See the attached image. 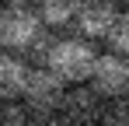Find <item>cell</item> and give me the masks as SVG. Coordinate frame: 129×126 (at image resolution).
<instances>
[{"instance_id": "6da1fadb", "label": "cell", "mask_w": 129, "mask_h": 126, "mask_svg": "<svg viewBox=\"0 0 129 126\" xmlns=\"http://www.w3.org/2000/svg\"><path fill=\"white\" fill-rule=\"evenodd\" d=\"M94 60H98L94 42L84 39V35H73V39H52L42 63L66 84H87L91 70H94Z\"/></svg>"}, {"instance_id": "7a4b0ae2", "label": "cell", "mask_w": 129, "mask_h": 126, "mask_svg": "<svg viewBox=\"0 0 129 126\" xmlns=\"http://www.w3.org/2000/svg\"><path fill=\"white\" fill-rule=\"evenodd\" d=\"M45 35V25L35 7H4L0 18V49L7 53H31L35 42Z\"/></svg>"}, {"instance_id": "3957f363", "label": "cell", "mask_w": 129, "mask_h": 126, "mask_svg": "<svg viewBox=\"0 0 129 126\" xmlns=\"http://www.w3.org/2000/svg\"><path fill=\"white\" fill-rule=\"evenodd\" d=\"M66 88H70V84L59 81L49 67H31L28 84H24V95H21V105L31 112V116H42V112H59V102H63Z\"/></svg>"}, {"instance_id": "277c9868", "label": "cell", "mask_w": 129, "mask_h": 126, "mask_svg": "<svg viewBox=\"0 0 129 126\" xmlns=\"http://www.w3.org/2000/svg\"><path fill=\"white\" fill-rule=\"evenodd\" d=\"M87 84H91L105 102H112V98H126V95H129V56H119V53H98Z\"/></svg>"}, {"instance_id": "5b68a950", "label": "cell", "mask_w": 129, "mask_h": 126, "mask_svg": "<svg viewBox=\"0 0 129 126\" xmlns=\"http://www.w3.org/2000/svg\"><path fill=\"white\" fill-rule=\"evenodd\" d=\"M101 105H105V98L91 84H70L66 95H63V102H59V116L70 126H98Z\"/></svg>"}, {"instance_id": "8992f818", "label": "cell", "mask_w": 129, "mask_h": 126, "mask_svg": "<svg viewBox=\"0 0 129 126\" xmlns=\"http://www.w3.org/2000/svg\"><path fill=\"white\" fill-rule=\"evenodd\" d=\"M119 14H122V7H119L115 0H84L80 11H77V21H73V25L80 28L84 39L98 42V39H108V35H112Z\"/></svg>"}, {"instance_id": "52a82bcc", "label": "cell", "mask_w": 129, "mask_h": 126, "mask_svg": "<svg viewBox=\"0 0 129 126\" xmlns=\"http://www.w3.org/2000/svg\"><path fill=\"white\" fill-rule=\"evenodd\" d=\"M28 74H31L28 60H21L18 53L0 49V102H21Z\"/></svg>"}, {"instance_id": "ba28073f", "label": "cell", "mask_w": 129, "mask_h": 126, "mask_svg": "<svg viewBox=\"0 0 129 126\" xmlns=\"http://www.w3.org/2000/svg\"><path fill=\"white\" fill-rule=\"evenodd\" d=\"M80 4L84 0H35V11H39L45 28H63L70 21H77Z\"/></svg>"}, {"instance_id": "9c48e42d", "label": "cell", "mask_w": 129, "mask_h": 126, "mask_svg": "<svg viewBox=\"0 0 129 126\" xmlns=\"http://www.w3.org/2000/svg\"><path fill=\"white\" fill-rule=\"evenodd\" d=\"M98 126H129V95L126 98H112L101 105Z\"/></svg>"}, {"instance_id": "30bf717a", "label": "cell", "mask_w": 129, "mask_h": 126, "mask_svg": "<svg viewBox=\"0 0 129 126\" xmlns=\"http://www.w3.org/2000/svg\"><path fill=\"white\" fill-rule=\"evenodd\" d=\"M108 46H112V53H119V56H129V11L119 14L115 21V28H112V35H108Z\"/></svg>"}, {"instance_id": "8fae6325", "label": "cell", "mask_w": 129, "mask_h": 126, "mask_svg": "<svg viewBox=\"0 0 129 126\" xmlns=\"http://www.w3.org/2000/svg\"><path fill=\"white\" fill-rule=\"evenodd\" d=\"M31 112L21 102H0V126H28Z\"/></svg>"}, {"instance_id": "7c38bea8", "label": "cell", "mask_w": 129, "mask_h": 126, "mask_svg": "<svg viewBox=\"0 0 129 126\" xmlns=\"http://www.w3.org/2000/svg\"><path fill=\"white\" fill-rule=\"evenodd\" d=\"M28 126H70V123H66L59 112H42V116H31Z\"/></svg>"}, {"instance_id": "4fadbf2b", "label": "cell", "mask_w": 129, "mask_h": 126, "mask_svg": "<svg viewBox=\"0 0 129 126\" xmlns=\"http://www.w3.org/2000/svg\"><path fill=\"white\" fill-rule=\"evenodd\" d=\"M4 7H35V0H0Z\"/></svg>"}, {"instance_id": "5bb4252c", "label": "cell", "mask_w": 129, "mask_h": 126, "mask_svg": "<svg viewBox=\"0 0 129 126\" xmlns=\"http://www.w3.org/2000/svg\"><path fill=\"white\" fill-rule=\"evenodd\" d=\"M115 4H119V7H129V0H115Z\"/></svg>"}, {"instance_id": "9a60e30c", "label": "cell", "mask_w": 129, "mask_h": 126, "mask_svg": "<svg viewBox=\"0 0 129 126\" xmlns=\"http://www.w3.org/2000/svg\"><path fill=\"white\" fill-rule=\"evenodd\" d=\"M0 18H4V4H0Z\"/></svg>"}]
</instances>
